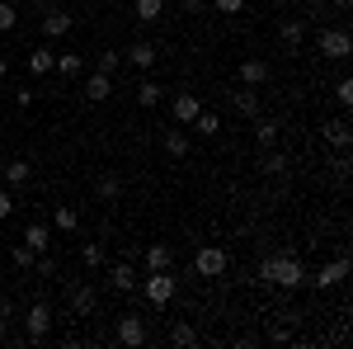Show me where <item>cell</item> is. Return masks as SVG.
<instances>
[{"label": "cell", "mask_w": 353, "mask_h": 349, "mask_svg": "<svg viewBox=\"0 0 353 349\" xmlns=\"http://www.w3.org/2000/svg\"><path fill=\"white\" fill-rule=\"evenodd\" d=\"M94 194H99V203H118V198H123V180H118V175H99Z\"/></svg>", "instance_id": "24"}, {"label": "cell", "mask_w": 353, "mask_h": 349, "mask_svg": "<svg viewBox=\"0 0 353 349\" xmlns=\"http://www.w3.org/2000/svg\"><path fill=\"white\" fill-rule=\"evenodd\" d=\"M71 312L76 317H90L94 312V288H71Z\"/></svg>", "instance_id": "30"}, {"label": "cell", "mask_w": 353, "mask_h": 349, "mask_svg": "<svg viewBox=\"0 0 353 349\" xmlns=\"http://www.w3.org/2000/svg\"><path fill=\"white\" fill-rule=\"evenodd\" d=\"M81 227V213L71 208V203H57V213H52V232H61V236H71Z\"/></svg>", "instance_id": "15"}, {"label": "cell", "mask_w": 353, "mask_h": 349, "mask_svg": "<svg viewBox=\"0 0 353 349\" xmlns=\"http://www.w3.org/2000/svg\"><path fill=\"white\" fill-rule=\"evenodd\" d=\"M170 109H174V123H179V128H189V123H193V113L203 109V100H198V95H189V90H179Z\"/></svg>", "instance_id": "11"}, {"label": "cell", "mask_w": 353, "mask_h": 349, "mask_svg": "<svg viewBox=\"0 0 353 349\" xmlns=\"http://www.w3.org/2000/svg\"><path fill=\"white\" fill-rule=\"evenodd\" d=\"M288 156H283V151H273V147H264V161H259V170H264V175H288Z\"/></svg>", "instance_id": "28"}, {"label": "cell", "mask_w": 353, "mask_h": 349, "mask_svg": "<svg viewBox=\"0 0 353 349\" xmlns=\"http://www.w3.org/2000/svg\"><path fill=\"white\" fill-rule=\"evenodd\" d=\"M250 123H254V142H259V147H273V142H278V118H269V113H254Z\"/></svg>", "instance_id": "17"}, {"label": "cell", "mask_w": 353, "mask_h": 349, "mask_svg": "<svg viewBox=\"0 0 353 349\" xmlns=\"http://www.w3.org/2000/svg\"><path fill=\"white\" fill-rule=\"evenodd\" d=\"M189 128H193L198 137H217V133H221V113H212V109H198Z\"/></svg>", "instance_id": "14"}, {"label": "cell", "mask_w": 353, "mask_h": 349, "mask_svg": "<svg viewBox=\"0 0 353 349\" xmlns=\"http://www.w3.org/2000/svg\"><path fill=\"white\" fill-rule=\"evenodd\" d=\"M141 340H146V321H141L137 312L118 317V345H141Z\"/></svg>", "instance_id": "9"}, {"label": "cell", "mask_w": 353, "mask_h": 349, "mask_svg": "<svg viewBox=\"0 0 353 349\" xmlns=\"http://www.w3.org/2000/svg\"><path fill=\"white\" fill-rule=\"evenodd\" d=\"M81 95L90 100V104H104V100L113 95V76H104V71H90V76H85V85H81Z\"/></svg>", "instance_id": "7"}, {"label": "cell", "mask_w": 353, "mask_h": 349, "mask_svg": "<svg viewBox=\"0 0 353 349\" xmlns=\"http://www.w3.org/2000/svg\"><path fill=\"white\" fill-rule=\"evenodd\" d=\"M226 265H231V260H226V250H221V245H203V250L193 255V269H198L203 279H221Z\"/></svg>", "instance_id": "5"}, {"label": "cell", "mask_w": 353, "mask_h": 349, "mask_svg": "<svg viewBox=\"0 0 353 349\" xmlns=\"http://www.w3.org/2000/svg\"><path fill=\"white\" fill-rule=\"evenodd\" d=\"M81 260H85L90 269H104V265H109V250H104V241H85V245H81Z\"/></svg>", "instance_id": "26"}, {"label": "cell", "mask_w": 353, "mask_h": 349, "mask_svg": "<svg viewBox=\"0 0 353 349\" xmlns=\"http://www.w3.org/2000/svg\"><path fill=\"white\" fill-rule=\"evenodd\" d=\"M14 24H19V10H14L10 0H0V33H10Z\"/></svg>", "instance_id": "36"}, {"label": "cell", "mask_w": 353, "mask_h": 349, "mask_svg": "<svg viewBox=\"0 0 353 349\" xmlns=\"http://www.w3.org/2000/svg\"><path fill=\"white\" fill-rule=\"evenodd\" d=\"M146 269H174V250L170 245H151L146 250Z\"/></svg>", "instance_id": "29"}, {"label": "cell", "mask_w": 353, "mask_h": 349, "mask_svg": "<svg viewBox=\"0 0 353 349\" xmlns=\"http://www.w3.org/2000/svg\"><path fill=\"white\" fill-rule=\"evenodd\" d=\"M161 142H165V151H170L174 161H184V156H189V133H184L179 123H174V128H170V133H165Z\"/></svg>", "instance_id": "18"}, {"label": "cell", "mask_w": 353, "mask_h": 349, "mask_svg": "<svg viewBox=\"0 0 353 349\" xmlns=\"http://www.w3.org/2000/svg\"><path fill=\"white\" fill-rule=\"evenodd\" d=\"M5 71H10V62H5V53H0V81H5Z\"/></svg>", "instance_id": "43"}, {"label": "cell", "mask_w": 353, "mask_h": 349, "mask_svg": "<svg viewBox=\"0 0 353 349\" xmlns=\"http://www.w3.org/2000/svg\"><path fill=\"white\" fill-rule=\"evenodd\" d=\"M109 288H113V293H137V269H132V260L109 265Z\"/></svg>", "instance_id": "8"}, {"label": "cell", "mask_w": 353, "mask_h": 349, "mask_svg": "<svg viewBox=\"0 0 353 349\" xmlns=\"http://www.w3.org/2000/svg\"><path fill=\"white\" fill-rule=\"evenodd\" d=\"M118 66H123V53H113V48H104V53L94 57V71H104V76H113Z\"/></svg>", "instance_id": "32"}, {"label": "cell", "mask_w": 353, "mask_h": 349, "mask_svg": "<svg viewBox=\"0 0 353 349\" xmlns=\"http://www.w3.org/2000/svg\"><path fill=\"white\" fill-rule=\"evenodd\" d=\"M212 10H217V15H241L245 0H212Z\"/></svg>", "instance_id": "39"}, {"label": "cell", "mask_w": 353, "mask_h": 349, "mask_svg": "<svg viewBox=\"0 0 353 349\" xmlns=\"http://www.w3.org/2000/svg\"><path fill=\"white\" fill-rule=\"evenodd\" d=\"M33 269H38V274H43V279H52V274H57V260H52V255H48V250H43V255H38V260H33Z\"/></svg>", "instance_id": "38"}, {"label": "cell", "mask_w": 353, "mask_h": 349, "mask_svg": "<svg viewBox=\"0 0 353 349\" xmlns=\"http://www.w3.org/2000/svg\"><path fill=\"white\" fill-rule=\"evenodd\" d=\"M301 283H306V269H301L297 250H283V255H278V274H273V288H283V293H297Z\"/></svg>", "instance_id": "3"}, {"label": "cell", "mask_w": 353, "mask_h": 349, "mask_svg": "<svg viewBox=\"0 0 353 349\" xmlns=\"http://www.w3.org/2000/svg\"><path fill=\"white\" fill-rule=\"evenodd\" d=\"M5 185H10V189L28 185V161H10V165H5Z\"/></svg>", "instance_id": "33"}, {"label": "cell", "mask_w": 353, "mask_h": 349, "mask_svg": "<svg viewBox=\"0 0 353 349\" xmlns=\"http://www.w3.org/2000/svg\"><path fill=\"white\" fill-rule=\"evenodd\" d=\"M330 5H334V10H349V0H330Z\"/></svg>", "instance_id": "44"}, {"label": "cell", "mask_w": 353, "mask_h": 349, "mask_svg": "<svg viewBox=\"0 0 353 349\" xmlns=\"http://www.w3.org/2000/svg\"><path fill=\"white\" fill-rule=\"evenodd\" d=\"M334 100H339L344 109L353 104V81H349V76H339V81H334Z\"/></svg>", "instance_id": "37"}, {"label": "cell", "mask_w": 353, "mask_h": 349, "mask_svg": "<svg viewBox=\"0 0 353 349\" xmlns=\"http://www.w3.org/2000/svg\"><path fill=\"white\" fill-rule=\"evenodd\" d=\"M24 245H33V250L43 255V250L52 245V227H43V222H28V227H24Z\"/></svg>", "instance_id": "19"}, {"label": "cell", "mask_w": 353, "mask_h": 349, "mask_svg": "<svg viewBox=\"0 0 353 349\" xmlns=\"http://www.w3.org/2000/svg\"><path fill=\"white\" fill-rule=\"evenodd\" d=\"M10 340V317H0V345Z\"/></svg>", "instance_id": "42"}, {"label": "cell", "mask_w": 353, "mask_h": 349, "mask_svg": "<svg viewBox=\"0 0 353 349\" xmlns=\"http://www.w3.org/2000/svg\"><path fill=\"white\" fill-rule=\"evenodd\" d=\"M278 38H283V48H288V53H297L301 43H306V24H301V19H283Z\"/></svg>", "instance_id": "16"}, {"label": "cell", "mask_w": 353, "mask_h": 349, "mask_svg": "<svg viewBox=\"0 0 353 349\" xmlns=\"http://www.w3.org/2000/svg\"><path fill=\"white\" fill-rule=\"evenodd\" d=\"M123 62H132L137 71H151V66H156V43H146V38H137L132 48L123 53Z\"/></svg>", "instance_id": "10"}, {"label": "cell", "mask_w": 353, "mask_h": 349, "mask_svg": "<svg viewBox=\"0 0 353 349\" xmlns=\"http://www.w3.org/2000/svg\"><path fill=\"white\" fill-rule=\"evenodd\" d=\"M316 48H321L330 62H344V57H349V48H353V38H349V28H321Z\"/></svg>", "instance_id": "4"}, {"label": "cell", "mask_w": 353, "mask_h": 349, "mask_svg": "<svg viewBox=\"0 0 353 349\" xmlns=\"http://www.w3.org/2000/svg\"><path fill=\"white\" fill-rule=\"evenodd\" d=\"M170 345H179V349L198 345V330H193L189 321H174V330H170Z\"/></svg>", "instance_id": "31"}, {"label": "cell", "mask_w": 353, "mask_h": 349, "mask_svg": "<svg viewBox=\"0 0 353 349\" xmlns=\"http://www.w3.org/2000/svg\"><path fill=\"white\" fill-rule=\"evenodd\" d=\"M236 113H241V118L264 113V109H259V90H250V85H245V90H236Z\"/></svg>", "instance_id": "23"}, {"label": "cell", "mask_w": 353, "mask_h": 349, "mask_svg": "<svg viewBox=\"0 0 353 349\" xmlns=\"http://www.w3.org/2000/svg\"><path fill=\"white\" fill-rule=\"evenodd\" d=\"M273 274H278V255H264L254 265V283H273Z\"/></svg>", "instance_id": "34"}, {"label": "cell", "mask_w": 353, "mask_h": 349, "mask_svg": "<svg viewBox=\"0 0 353 349\" xmlns=\"http://www.w3.org/2000/svg\"><path fill=\"white\" fill-rule=\"evenodd\" d=\"M297 5H311V0H297Z\"/></svg>", "instance_id": "45"}, {"label": "cell", "mask_w": 353, "mask_h": 349, "mask_svg": "<svg viewBox=\"0 0 353 349\" xmlns=\"http://www.w3.org/2000/svg\"><path fill=\"white\" fill-rule=\"evenodd\" d=\"M161 100H165V85L161 81H141V85H137V104H141V109H156Z\"/></svg>", "instance_id": "22"}, {"label": "cell", "mask_w": 353, "mask_h": 349, "mask_svg": "<svg viewBox=\"0 0 353 349\" xmlns=\"http://www.w3.org/2000/svg\"><path fill=\"white\" fill-rule=\"evenodd\" d=\"M52 66H57V53H52V48H33V53H28V71H33V76H48Z\"/></svg>", "instance_id": "21"}, {"label": "cell", "mask_w": 353, "mask_h": 349, "mask_svg": "<svg viewBox=\"0 0 353 349\" xmlns=\"http://www.w3.org/2000/svg\"><path fill=\"white\" fill-rule=\"evenodd\" d=\"M184 10H189V15H203V10H208V0H184Z\"/></svg>", "instance_id": "41"}, {"label": "cell", "mask_w": 353, "mask_h": 349, "mask_svg": "<svg viewBox=\"0 0 353 349\" xmlns=\"http://www.w3.org/2000/svg\"><path fill=\"white\" fill-rule=\"evenodd\" d=\"M141 283V297L151 302V307H165V302H174L179 293V279H174V269H151L146 279H137Z\"/></svg>", "instance_id": "1"}, {"label": "cell", "mask_w": 353, "mask_h": 349, "mask_svg": "<svg viewBox=\"0 0 353 349\" xmlns=\"http://www.w3.org/2000/svg\"><path fill=\"white\" fill-rule=\"evenodd\" d=\"M321 133H325V142H330V147H339V151H349L353 133H349V123H344V118H334V123H325Z\"/></svg>", "instance_id": "20"}, {"label": "cell", "mask_w": 353, "mask_h": 349, "mask_svg": "<svg viewBox=\"0 0 353 349\" xmlns=\"http://www.w3.org/2000/svg\"><path fill=\"white\" fill-rule=\"evenodd\" d=\"M52 71H61V76H85V57L81 53H57Z\"/></svg>", "instance_id": "25"}, {"label": "cell", "mask_w": 353, "mask_h": 349, "mask_svg": "<svg viewBox=\"0 0 353 349\" xmlns=\"http://www.w3.org/2000/svg\"><path fill=\"white\" fill-rule=\"evenodd\" d=\"M71 24H76V19H71L66 10H48V15H43V38H66Z\"/></svg>", "instance_id": "13"}, {"label": "cell", "mask_w": 353, "mask_h": 349, "mask_svg": "<svg viewBox=\"0 0 353 349\" xmlns=\"http://www.w3.org/2000/svg\"><path fill=\"white\" fill-rule=\"evenodd\" d=\"M10 213H14V194H10V189H0V222H5Z\"/></svg>", "instance_id": "40"}, {"label": "cell", "mask_w": 353, "mask_h": 349, "mask_svg": "<svg viewBox=\"0 0 353 349\" xmlns=\"http://www.w3.org/2000/svg\"><path fill=\"white\" fill-rule=\"evenodd\" d=\"M132 15L141 19V24H156V19L165 15V0H137V5H132Z\"/></svg>", "instance_id": "27"}, {"label": "cell", "mask_w": 353, "mask_h": 349, "mask_svg": "<svg viewBox=\"0 0 353 349\" xmlns=\"http://www.w3.org/2000/svg\"><path fill=\"white\" fill-rule=\"evenodd\" d=\"M10 260L28 274V269H33V260H38V250H33V245H14V250H10Z\"/></svg>", "instance_id": "35"}, {"label": "cell", "mask_w": 353, "mask_h": 349, "mask_svg": "<svg viewBox=\"0 0 353 349\" xmlns=\"http://www.w3.org/2000/svg\"><path fill=\"white\" fill-rule=\"evenodd\" d=\"M48 335H52V302L38 297V302H28V312H24V340L28 345H43Z\"/></svg>", "instance_id": "2"}, {"label": "cell", "mask_w": 353, "mask_h": 349, "mask_svg": "<svg viewBox=\"0 0 353 349\" xmlns=\"http://www.w3.org/2000/svg\"><path fill=\"white\" fill-rule=\"evenodd\" d=\"M344 279H349V255H334L330 265H321L316 274H311V283H316V288H339Z\"/></svg>", "instance_id": "6"}, {"label": "cell", "mask_w": 353, "mask_h": 349, "mask_svg": "<svg viewBox=\"0 0 353 349\" xmlns=\"http://www.w3.org/2000/svg\"><path fill=\"white\" fill-rule=\"evenodd\" d=\"M264 81H269V62H259V57H245V62H241V85L259 90Z\"/></svg>", "instance_id": "12"}]
</instances>
